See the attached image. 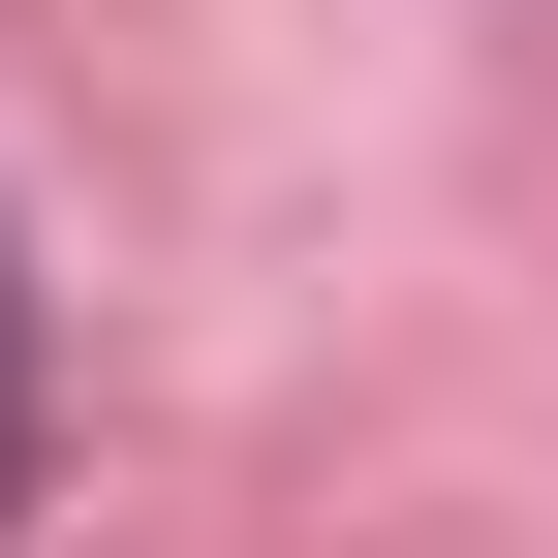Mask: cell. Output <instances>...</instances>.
I'll list each match as a JSON object with an SVG mask.
<instances>
[{
	"label": "cell",
	"mask_w": 558,
	"mask_h": 558,
	"mask_svg": "<svg viewBox=\"0 0 558 558\" xmlns=\"http://www.w3.org/2000/svg\"><path fill=\"white\" fill-rule=\"evenodd\" d=\"M0 527H32V279H0Z\"/></svg>",
	"instance_id": "cell-1"
}]
</instances>
